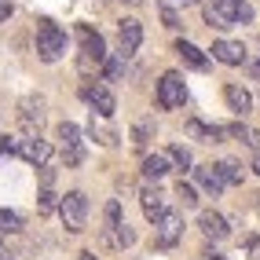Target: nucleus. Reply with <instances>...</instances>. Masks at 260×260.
<instances>
[{"label": "nucleus", "instance_id": "9b49d317", "mask_svg": "<svg viewBox=\"0 0 260 260\" xmlns=\"http://www.w3.org/2000/svg\"><path fill=\"white\" fill-rule=\"evenodd\" d=\"M77 37H81V48H84V55H88V59L107 62V44H103V37L92 26H77Z\"/></svg>", "mask_w": 260, "mask_h": 260}, {"label": "nucleus", "instance_id": "aec40b11", "mask_svg": "<svg viewBox=\"0 0 260 260\" xmlns=\"http://www.w3.org/2000/svg\"><path fill=\"white\" fill-rule=\"evenodd\" d=\"M22 231V216L15 209H0V235H19Z\"/></svg>", "mask_w": 260, "mask_h": 260}, {"label": "nucleus", "instance_id": "f3484780", "mask_svg": "<svg viewBox=\"0 0 260 260\" xmlns=\"http://www.w3.org/2000/svg\"><path fill=\"white\" fill-rule=\"evenodd\" d=\"M194 180H198V183H202L205 190H209V194H213V198L220 194V190H223V187H228V183H223V180H220V172H216L213 165H198V169H194Z\"/></svg>", "mask_w": 260, "mask_h": 260}, {"label": "nucleus", "instance_id": "6ab92c4d", "mask_svg": "<svg viewBox=\"0 0 260 260\" xmlns=\"http://www.w3.org/2000/svg\"><path fill=\"white\" fill-rule=\"evenodd\" d=\"M41 121H44V110H41V99H26L22 103V125L33 132V128H41Z\"/></svg>", "mask_w": 260, "mask_h": 260}, {"label": "nucleus", "instance_id": "dca6fc26", "mask_svg": "<svg viewBox=\"0 0 260 260\" xmlns=\"http://www.w3.org/2000/svg\"><path fill=\"white\" fill-rule=\"evenodd\" d=\"M176 55L190 66V70H205V66H209V59L202 55V48H194L190 41H176Z\"/></svg>", "mask_w": 260, "mask_h": 260}, {"label": "nucleus", "instance_id": "2eb2a0df", "mask_svg": "<svg viewBox=\"0 0 260 260\" xmlns=\"http://www.w3.org/2000/svg\"><path fill=\"white\" fill-rule=\"evenodd\" d=\"M223 99H228V107H231L235 114H246V110L253 107V95L242 88V84H228V88H223Z\"/></svg>", "mask_w": 260, "mask_h": 260}, {"label": "nucleus", "instance_id": "1a4fd4ad", "mask_svg": "<svg viewBox=\"0 0 260 260\" xmlns=\"http://www.w3.org/2000/svg\"><path fill=\"white\" fill-rule=\"evenodd\" d=\"M117 41H121V51H117V55L128 59L132 51H140V44H143V26L136 22V19H125V22H121V29H117Z\"/></svg>", "mask_w": 260, "mask_h": 260}, {"label": "nucleus", "instance_id": "f257e3e1", "mask_svg": "<svg viewBox=\"0 0 260 260\" xmlns=\"http://www.w3.org/2000/svg\"><path fill=\"white\" fill-rule=\"evenodd\" d=\"M205 22L216 26V29H231V26H242V22H253V8L246 0H205Z\"/></svg>", "mask_w": 260, "mask_h": 260}, {"label": "nucleus", "instance_id": "b1692460", "mask_svg": "<svg viewBox=\"0 0 260 260\" xmlns=\"http://www.w3.org/2000/svg\"><path fill=\"white\" fill-rule=\"evenodd\" d=\"M121 223H125V216H121V202L110 198L107 202V228H121Z\"/></svg>", "mask_w": 260, "mask_h": 260}, {"label": "nucleus", "instance_id": "c9c22d12", "mask_svg": "<svg viewBox=\"0 0 260 260\" xmlns=\"http://www.w3.org/2000/svg\"><path fill=\"white\" fill-rule=\"evenodd\" d=\"M253 172L260 176V150H256V158H253Z\"/></svg>", "mask_w": 260, "mask_h": 260}, {"label": "nucleus", "instance_id": "2f4dec72", "mask_svg": "<svg viewBox=\"0 0 260 260\" xmlns=\"http://www.w3.org/2000/svg\"><path fill=\"white\" fill-rule=\"evenodd\" d=\"M249 74H253V77L260 81V59H253V62H249Z\"/></svg>", "mask_w": 260, "mask_h": 260}, {"label": "nucleus", "instance_id": "39448f33", "mask_svg": "<svg viewBox=\"0 0 260 260\" xmlns=\"http://www.w3.org/2000/svg\"><path fill=\"white\" fill-rule=\"evenodd\" d=\"M81 99L92 107V114H99V117H110L114 110H117V99H114V92L107 88V84H84L81 88Z\"/></svg>", "mask_w": 260, "mask_h": 260}, {"label": "nucleus", "instance_id": "a211bd4d", "mask_svg": "<svg viewBox=\"0 0 260 260\" xmlns=\"http://www.w3.org/2000/svg\"><path fill=\"white\" fill-rule=\"evenodd\" d=\"M165 172H169V158H165V154H147V158H143V176L147 180H161Z\"/></svg>", "mask_w": 260, "mask_h": 260}, {"label": "nucleus", "instance_id": "f03ea898", "mask_svg": "<svg viewBox=\"0 0 260 260\" xmlns=\"http://www.w3.org/2000/svg\"><path fill=\"white\" fill-rule=\"evenodd\" d=\"M59 216H62V228L70 235H81L84 223H88V198L81 190H66L59 198Z\"/></svg>", "mask_w": 260, "mask_h": 260}, {"label": "nucleus", "instance_id": "9d476101", "mask_svg": "<svg viewBox=\"0 0 260 260\" xmlns=\"http://www.w3.org/2000/svg\"><path fill=\"white\" fill-rule=\"evenodd\" d=\"M213 59L223 62V66H242L246 62V48H242L238 41H213Z\"/></svg>", "mask_w": 260, "mask_h": 260}, {"label": "nucleus", "instance_id": "c85d7f7f", "mask_svg": "<svg viewBox=\"0 0 260 260\" xmlns=\"http://www.w3.org/2000/svg\"><path fill=\"white\" fill-rule=\"evenodd\" d=\"M107 77H110V81H114V77H121V55L107 62Z\"/></svg>", "mask_w": 260, "mask_h": 260}, {"label": "nucleus", "instance_id": "393cba45", "mask_svg": "<svg viewBox=\"0 0 260 260\" xmlns=\"http://www.w3.org/2000/svg\"><path fill=\"white\" fill-rule=\"evenodd\" d=\"M150 132H154V125H150V121H140V125L132 128V143H136V147H143V143L150 140Z\"/></svg>", "mask_w": 260, "mask_h": 260}, {"label": "nucleus", "instance_id": "bb28decb", "mask_svg": "<svg viewBox=\"0 0 260 260\" xmlns=\"http://www.w3.org/2000/svg\"><path fill=\"white\" fill-rule=\"evenodd\" d=\"M223 132H228V136H235V140H242V143H249V136H253V128H246L242 121H238V125H228Z\"/></svg>", "mask_w": 260, "mask_h": 260}, {"label": "nucleus", "instance_id": "412c9836", "mask_svg": "<svg viewBox=\"0 0 260 260\" xmlns=\"http://www.w3.org/2000/svg\"><path fill=\"white\" fill-rule=\"evenodd\" d=\"M165 158H169V165H176V169H190V150L183 143H172Z\"/></svg>", "mask_w": 260, "mask_h": 260}, {"label": "nucleus", "instance_id": "c756f323", "mask_svg": "<svg viewBox=\"0 0 260 260\" xmlns=\"http://www.w3.org/2000/svg\"><path fill=\"white\" fill-rule=\"evenodd\" d=\"M187 4H198V0H161V8H172V11H176V8H187Z\"/></svg>", "mask_w": 260, "mask_h": 260}, {"label": "nucleus", "instance_id": "ddd939ff", "mask_svg": "<svg viewBox=\"0 0 260 260\" xmlns=\"http://www.w3.org/2000/svg\"><path fill=\"white\" fill-rule=\"evenodd\" d=\"M187 136H190V140H198V143H220V140H223V128H220V125H205V121L190 117V121H187Z\"/></svg>", "mask_w": 260, "mask_h": 260}, {"label": "nucleus", "instance_id": "4be33fe9", "mask_svg": "<svg viewBox=\"0 0 260 260\" xmlns=\"http://www.w3.org/2000/svg\"><path fill=\"white\" fill-rule=\"evenodd\" d=\"M213 169L220 172L223 183H242V165H238V161H220V165H213Z\"/></svg>", "mask_w": 260, "mask_h": 260}, {"label": "nucleus", "instance_id": "5701e85b", "mask_svg": "<svg viewBox=\"0 0 260 260\" xmlns=\"http://www.w3.org/2000/svg\"><path fill=\"white\" fill-rule=\"evenodd\" d=\"M55 209H59V194L44 187L41 194H37V213H41V216H48V213H55Z\"/></svg>", "mask_w": 260, "mask_h": 260}, {"label": "nucleus", "instance_id": "f704fd0d", "mask_svg": "<svg viewBox=\"0 0 260 260\" xmlns=\"http://www.w3.org/2000/svg\"><path fill=\"white\" fill-rule=\"evenodd\" d=\"M77 260H95V253H88V249H84V253H77Z\"/></svg>", "mask_w": 260, "mask_h": 260}, {"label": "nucleus", "instance_id": "a878e982", "mask_svg": "<svg viewBox=\"0 0 260 260\" xmlns=\"http://www.w3.org/2000/svg\"><path fill=\"white\" fill-rule=\"evenodd\" d=\"M176 198L187 205V209H190V205H198V194H194V187H190V183H183V180H180V187H176Z\"/></svg>", "mask_w": 260, "mask_h": 260}, {"label": "nucleus", "instance_id": "cd10ccee", "mask_svg": "<svg viewBox=\"0 0 260 260\" xmlns=\"http://www.w3.org/2000/svg\"><path fill=\"white\" fill-rule=\"evenodd\" d=\"M161 19H165V26H169V29H176V26H180V15L172 11V8H161Z\"/></svg>", "mask_w": 260, "mask_h": 260}, {"label": "nucleus", "instance_id": "4468645a", "mask_svg": "<svg viewBox=\"0 0 260 260\" xmlns=\"http://www.w3.org/2000/svg\"><path fill=\"white\" fill-rule=\"evenodd\" d=\"M198 228H202L205 235H209V238H216V242L231 235V228H228V220H223L220 213H202V216H198Z\"/></svg>", "mask_w": 260, "mask_h": 260}, {"label": "nucleus", "instance_id": "7ed1b4c3", "mask_svg": "<svg viewBox=\"0 0 260 260\" xmlns=\"http://www.w3.org/2000/svg\"><path fill=\"white\" fill-rule=\"evenodd\" d=\"M37 55L44 62H59L66 55V33L55 22H48V19L37 26Z\"/></svg>", "mask_w": 260, "mask_h": 260}, {"label": "nucleus", "instance_id": "7c9ffc66", "mask_svg": "<svg viewBox=\"0 0 260 260\" xmlns=\"http://www.w3.org/2000/svg\"><path fill=\"white\" fill-rule=\"evenodd\" d=\"M11 11H15V8H11V0H0V22H8V19H11Z\"/></svg>", "mask_w": 260, "mask_h": 260}, {"label": "nucleus", "instance_id": "0eeeda50", "mask_svg": "<svg viewBox=\"0 0 260 260\" xmlns=\"http://www.w3.org/2000/svg\"><path fill=\"white\" fill-rule=\"evenodd\" d=\"M15 154H19L22 161H29V165H44V161L51 158V143L41 140V136H29V140H19V143H15Z\"/></svg>", "mask_w": 260, "mask_h": 260}, {"label": "nucleus", "instance_id": "473e14b6", "mask_svg": "<svg viewBox=\"0 0 260 260\" xmlns=\"http://www.w3.org/2000/svg\"><path fill=\"white\" fill-rule=\"evenodd\" d=\"M205 260H223V253H216V249H205Z\"/></svg>", "mask_w": 260, "mask_h": 260}, {"label": "nucleus", "instance_id": "72a5a7b5", "mask_svg": "<svg viewBox=\"0 0 260 260\" xmlns=\"http://www.w3.org/2000/svg\"><path fill=\"white\" fill-rule=\"evenodd\" d=\"M0 260H11V253H8V246H4V238H0Z\"/></svg>", "mask_w": 260, "mask_h": 260}, {"label": "nucleus", "instance_id": "423d86ee", "mask_svg": "<svg viewBox=\"0 0 260 260\" xmlns=\"http://www.w3.org/2000/svg\"><path fill=\"white\" fill-rule=\"evenodd\" d=\"M59 140H62L66 165H81L84 161V147H81V128L74 125V121H62V125H59Z\"/></svg>", "mask_w": 260, "mask_h": 260}, {"label": "nucleus", "instance_id": "f8f14e48", "mask_svg": "<svg viewBox=\"0 0 260 260\" xmlns=\"http://www.w3.org/2000/svg\"><path fill=\"white\" fill-rule=\"evenodd\" d=\"M140 205H143L147 220H154V223L169 213V209H165V194H161L158 187H143V190H140Z\"/></svg>", "mask_w": 260, "mask_h": 260}, {"label": "nucleus", "instance_id": "6e6552de", "mask_svg": "<svg viewBox=\"0 0 260 260\" xmlns=\"http://www.w3.org/2000/svg\"><path fill=\"white\" fill-rule=\"evenodd\" d=\"M154 228H158V246H161V249H169V246H176V242L183 238V216L165 213L158 223H154Z\"/></svg>", "mask_w": 260, "mask_h": 260}, {"label": "nucleus", "instance_id": "20e7f679", "mask_svg": "<svg viewBox=\"0 0 260 260\" xmlns=\"http://www.w3.org/2000/svg\"><path fill=\"white\" fill-rule=\"evenodd\" d=\"M187 103V84H183V74L169 70L161 81H158V107L161 110H180Z\"/></svg>", "mask_w": 260, "mask_h": 260}]
</instances>
